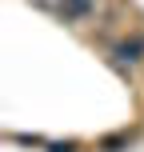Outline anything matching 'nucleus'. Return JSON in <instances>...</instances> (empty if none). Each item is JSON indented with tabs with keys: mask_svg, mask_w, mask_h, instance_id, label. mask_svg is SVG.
Returning a JSON list of instances; mask_svg holds the SVG:
<instances>
[{
	"mask_svg": "<svg viewBox=\"0 0 144 152\" xmlns=\"http://www.w3.org/2000/svg\"><path fill=\"white\" fill-rule=\"evenodd\" d=\"M128 140H132V132H116V136H100L96 148H100V152H124Z\"/></svg>",
	"mask_w": 144,
	"mask_h": 152,
	"instance_id": "3",
	"label": "nucleus"
},
{
	"mask_svg": "<svg viewBox=\"0 0 144 152\" xmlns=\"http://www.w3.org/2000/svg\"><path fill=\"white\" fill-rule=\"evenodd\" d=\"M48 152H76V140H56V144H48Z\"/></svg>",
	"mask_w": 144,
	"mask_h": 152,
	"instance_id": "5",
	"label": "nucleus"
},
{
	"mask_svg": "<svg viewBox=\"0 0 144 152\" xmlns=\"http://www.w3.org/2000/svg\"><path fill=\"white\" fill-rule=\"evenodd\" d=\"M12 144H28V148H40L44 144V136H8Z\"/></svg>",
	"mask_w": 144,
	"mask_h": 152,
	"instance_id": "4",
	"label": "nucleus"
},
{
	"mask_svg": "<svg viewBox=\"0 0 144 152\" xmlns=\"http://www.w3.org/2000/svg\"><path fill=\"white\" fill-rule=\"evenodd\" d=\"M92 12H96V0H60L56 20H64V24H80V20H88Z\"/></svg>",
	"mask_w": 144,
	"mask_h": 152,
	"instance_id": "2",
	"label": "nucleus"
},
{
	"mask_svg": "<svg viewBox=\"0 0 144 152\" xmlns=\"http://www.w3.org/2000/svg\"><path fill=\"white\" fill-rule=\"evenodd\" d=\"M112 60H120V64H140L144 60V32H132V36H120L112 44Z\"/></svg>",
	"mask_w": 144,
	"mask_h": 152,
	"instance_id": "1",
	"label": "nucleus"
}]
</instances>
